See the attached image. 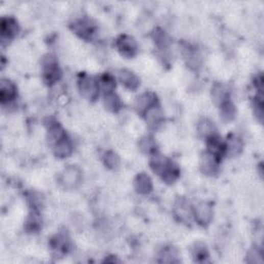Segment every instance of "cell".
I'll return each instance as SVG.
<instances>
[{"label":"cell","instance_id":"1","mask_svg":"<svg viewBox=\"0 0 264 264\" xmlns=\"http://www.w3.org/2000/svg\"><path fill=\"white\" fill-rule=\"evenodd\" d=\"M41 69H42L43 81L49 86L58 83L59 80L61 79L62 73L59 67L57 58L54 55L47 54L42 58Z\"/></svg>","mask_w":264,"mask_h":264},{"label":"cell","instance_id":"2","mask_svg":"<svg viewBox=\"0 0 264 264\" xmlns=\"http://www.w3.org/2000/svg\"><path fill=\"white\" fill-rule=\"evenodd\" d=\"M79 90L83 97L90 101H94L99 96V84L98 81L86 74H82L78 81Z\"/></svg>","mask_w":264,"mask_h":264},{"label":"cell","instance_id":"3","mask_svg":"<svg viewBox=\"0 0 264 264\" xmlns=\"http://www.w3.org/2000/svg\"><path fill=\"white\" fill-rule=\"evenodd\" d=\"M82 181V172L76 165H69L63 170L60 176V184L66 189L77 188Z\"/></svg>","mask_w":264,"mask_h":264},{"label":"cell","instance_id":"4","mask_svg":"<svg viewBox=\"0 0 264 264\" xmlns=\"http://www.w3.org/2000/svg\"><path fill=\"white\" fill-rule=\"evenodd\" d=\"M151 155L152 156H151V160H150V166L157 176H159L162 179L164 177V175L167 173V171L171 169V166L173 165L174 162L172 160L167 159L164 155L158 153L157 151Z\"/></svg>","mask_w":264,"mask_h":264},{"label":"cell","instance_id":"5","mask_svg":"<svg viewBox=\"0 0 264 264\" xmlns=\"http://www.w3.org/2000/svg\"><path fill=\"white\" fill-rule=\"evenodd\" d=\"M116 46L120 52V54L126 58L134 57L138 49L135 39L127 34H122L117 38Z\"/></svg>","mask_w":264,"mask_h":264},{"label":"cell","instance_id":"6","mask_svg":"<svg viewBox=\"0 0 264 264\" xmlns=\"http://www.w3.org/2000/svg\"><path fill=\"white\" fill-rule=\"evenodd\" d=\"M174 214L176 218L182 223L189 224L194 219L193 208L185 198H180L176 201L174 206Z\"/></svg>","mask_w":264,"mask_h":264},{"label":"cell","instance_id":"7","mask_svg":"<svg viewBox=\"0 0 264 264\" xmlns=\"http://www.w3.org/2000/svg\"><path fill=\"white\" fill-rule=\"evenodd\" d=\"M71 29L81 38L88 40V39H91L93 37V35L95 34L96 27L90 19L82 18V19H77L73 23Z\"/></svg>","mask_w":264,"mask_h":264},{"label":"cell","instance_id":"8","mask_svg":"<svg viewBox=\"0 0 264 264\" xmlns=\"http://www.w3.org/2000/svg\"><path fill=\"white\" fill-rule=\"evenodd\" d=\"M193 215L199 225L207 226L213 219V208L207 202H200L193 208Z\"/></svg>","mask_w":264,"mask_h":264},{"label":"cell","instance_id":"9","mask_svg":"<svg viewBox=\"0 0 264 264\" xmlns=\"http://www.w3.org/2000/svg\"><path fill=\"white\" fill-rule=\"evenodd\" d=\"M19 31V24L14 18L6 17L2 19V23H0V33H2L3 41L15 38L18 35Z\"/></svg>","mask_w":264,"mask_h":264},{"label":"cell","instance_id":"10","mask_svg":"<svg viewBox=\"0 0 264 264\" xmlns=\"http://www.w3.org/2000/svg\"><path fill=\"white\" fill-rule=\"evenodd\" d=\"M143 117L148 126L151 129H157L163 122V113L160 108V105L156 103L151 107L145 114Z\"/></svg>","mask_w":264,"mask_h":264},{"label":"cell","instance_id":"11","mask_svg":"<svg viewBox=\"0 0 264 264\" xmlns=\"http://www.w3.org/2000/svg\"><path fill=\"white\" fill-rule=\"evenodd\" d=\"M158 103L157 96L152 92H146L136 97L134 102V108L138 114L143 115L154 104Z\"/></svg>","mask_w":264,"mask_h":264},{"label":"cell","instance_id":"12","mask_svg":"<svg viewBox=\"0 0 264 264\" xmlns=\"http://www.w3.org/2000/svg\"><path fill=\"white\" fill-rule=\"evenodd\" d=\"M17 97V87L16 85L8 80L3 79L0 83V100L3 104L12 102Z\"/></svg>","mask_w":264,"mask_h":264},{"label":"cell","instance_id":"13","mask_svg":"<svg viewBox=\"0 0 264 264\" xmlns=\"http://www.w3.org/2000/svg\"><path fill=\"white\" fill-rule=\"evenodd\" d=\"M220 160L208 152H205L201 158L200 169L204 175H214L217 173Z\"/></svg>","mask_w":264,"mask_h":264},{"label":"cell","instance_id":"14","mask_svg":"<svg viewBox=\"0 0 264 264\" xmlns=\"http://www.w3.org/2000/svg\"><path fill=\"white\" fill-rule=\"evenodd\" d=\"M207 141V151L221 161L223 156L225 155V141H223L217 134L206 139Z\"/></svg>","mask_w":264,"mask_h":264},{"label":"cell","instance_id":"15","mask_svg":"<svg viewBox=\"0 0 264 264\" xmlns=\"http://www.w3.org/2000/svg\"><path fill=\"white\" fill-rule=\"evenodd\" d=\"M73 151H74V146L67 135L53 146V152H54V155L57 158H61V159L69 157L73 154Z\"/></svg>","mask_w":264,"mask_h":264},{"label":"cell","instance_id":"16","mask_svg":"<svg viewBox=\"0 0 264 264\" xmlns=\"http://www.w3.org/2000/svg\"><path fill=\"white\" fill-rule=\"evenodd\" d=\"M133 185H134L135 191L141 195H147L151 193V191L153 190L152 180L145 173H141L135 177Z\"/></svg>","mask_w":264,"mask_h":264},{"label":"cell","instance_id":"17","mask_svg":"<svg viewBox=\"0 0 264 264\" xmlns=\"http://www.w3.org/2000/svg\"><path fill=\"white\" fill-rule=\"evenodd\" d=\"M119 81L128 90L134 91L139 87V79L132 71L127 69H122L119 71Z\"/></svg>","mask_w":264,"mask_h":264},{"label":"cell","instance_id":"18","mask_svg":"<svg viewBox=\"0 0 264 264\" xmlns=\"http://www.w3.org/2000/svg\"><path fill=\"white\" fill-rule=\"evenodd\" d=\"M103 104L104 108L111 113H118L122 107L121 99L115 92L104 93Z\"/></svg>","mask_w":264,"mask_h":264},{"label":"cell","instance_id":"19","mask_svg":"<svg viewBox=\"0 0 264 264\" xmlns=\"http://www.w3.org/2000/svg\"><path fill=\"white\" fill-rule=\"evenodd\" d=\"M197 132L202 138L208 139L209 137L217 134V128L210 120L201 119L197 125Z\"/></svg>","mask_w":264,"mask_h":264},{"label":"cell","instance_id":"20","mask_svg":"<svg viewBox=\"0 0 264 264\" xmlns=\"http://www.w3.org/2000/svg\"><path fill=\"white\" fill-rule=\"evenodd\" d=\"M243 141L238 136L229 135L227 140L225 141V154L230 157H236L243 151Z\"/></svg>","mask_w":264,"mask_h":264},{"label":"cell","instance_id":"21","mask_svg":"<svg viewBox=\"0 0 264 264\" xmlns=\"http://www.w3.org/2000/svg\"><path fill=\"white\" fill-rule=\"evenodd\" d=\"M183 56L186 60V62L188 63V65L195 69V68H198L201 64V56L199 54V52L192 47V46H186L184 50H183Z\"/></svg>","mask_w":264,"mask_h":264},{"label":"cell","instance_id":"22","mask_svg":"<svg viewBox=\"0 0 264 264\" xmlns=\"http://www.w3.org/2000/svg\"><path fill=\"white\" fill-rule=\"evenodd\" d=\"M65 136H66V133L59 123L50 124L47 129V140L52 147Z\"/></svg>","mask_w":264,"mask_h":264},{"label":"cell","instance_id":"23","mask_svg":"<svg viewBox=\"0 0 264 264\" xmlns=\"http://www.w3.org/2000/svg\"><path fill=\"white\" fill-rule=\"evenodd\" d=\"M219 107H220V110H221V117L224 121L230 122L235 118L236 109L234 107V104L229 99L222 102L219 105Z\"/></svg>","mask_w":264,"mask_h":264},{"label":"cell","instance_id":"24","mask_svg":"<svg viewBox=\"0 0 264 264\" xmlns=\"http://www.w3.org/2000/svg\"><path fill=\"white\" fill-rule=\"evenodd\" d=\"M99 84V88L104 91V93L114 92L116 88V80L115 78L110 74H104L99 77L97 80Z\"/></svg>","mask_w":264,"mask_h":264},{"label":"cell","instance_id":"25","mask_svg":"<svg viewBox=\"0 0 264 264\" xmlns=\"http://www.w3.org/2000/svg\"><path fill=\"white\" fill-rule=\"evenodd\" d=\"M154 40L160 50H167L171 45V38L162 29H156L154 32Z\"/></svg>","mask_w":264,"mask_h":264},{"label":"cell","instance_id":"26","mask_svg":"<svg viewBox=\"0 0 264 264\" xmlns=\"http://www.w3.org/2000/svg\"><path fill=\"white\" fill-rule=\"evenodd\" d=\"M212 97H213L214 102L217 105H220L222 102L229 99L226 88L220 83H217L216 85H214L213 91H212Z\"/></svg>","mask_w":264,"mask_h":264},{"label":"cell","instance_id":"27","mask_svg":"<svg viewBox=\"0 0 264 264\" xmlns=\"http://www.w3.org/2000/svg\"><path fill=\"white\" fill-rule=\"evenodd\" d=\"M40 217L38 214V210L35 208H32L31 213L29 214L26 222V229L31 232H35L40 228Z\"/></svg>","mask_w":264,"mask_h":264},{"label":"cell","instance_id":"28","mask_svg":"<svg viewBox=\"0 0 264 264\" xmlns=\"http://www.w3.org/2000/svg\"><path fill=\"white\" fill-rule=\"evenodd\" d=\"M103 163L110 170H117L120 166V157L113 151H108L103 155Z\"/></svg>","mask_w":264,"mask_h":264},{"label":"cell","instance_id":"29","mask_svg":"<svg viewBox=\"0 0 264 264\" xmlns=\"http://www.w3.org/2000/svg\"><path fill=\"white\" fill-rule=\"evenodd\" d=\"M52 247L58 252L66 253L69 248L68 238L64 234H57L55 237L52 238Z\"/></svg>","mask_w":264,"mask_h":264},{"label":"cell","instance_id":"30","mask_svg":"<svg viewBox=\"0 0 264 264\" xmlns=\"http://www.w3.org/2000/svg\"><path fill=\"white\" fill-rule=\"evenodd\" d=\"M138 147L145 154H153L156 152V141L152 136L142 137L138 142Z\"/></svg>","mask_w":264,"mask_h":264},{"label":"cell","instance_id":"31","mask_svg":"<svg viewBox=\"0 0 264 264\" xmlns=\"http://www.w3.org/2000/svg\"><path fill=\"white\" fill-rule=\"evenodd\" d=\"M160 261L161 262H167V263H173V262H178V251L173 248V247H166L160 252Z\"/></svg>","mask_w":264,"mask_h":264},{"label":"cell","instance_id":"32","mask_svg":"<svg viewBox=\"0 0 264 264\" xmlns=\"http://www.w3.org/2000/svg\"><path fill=\"white\" fill-rule=\"evenodd\" d=\"M192 255L194 257V259L197 262H203L208 258V252L206 247L201 244V243H197L192 250Z\"/></svg>","mask_w":264,"mask_h":264},{"label":"cell","instance_id":"33","mask_svg":"<svg viewBox=\"0 0 264 264\" xmlns=\"http://www.w3.org/2000/svg\"><path fill=\"white\" fill-rule=\"evenodd\" d=\"M247 261L250 263H262L263 262V258H262V254L260 253L259 250L257 249H252L247 257Z\"/></svg>","mask_w":264,"mask_h":264}]
</instances>
